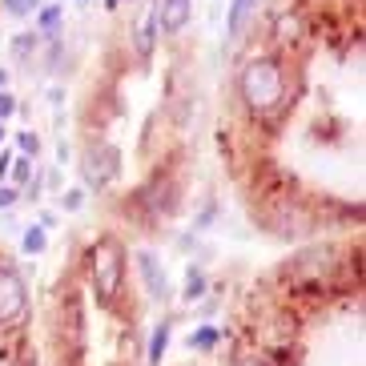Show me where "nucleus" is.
Returning a JSON list of instances; mask_svg holds the SVG:
<instances>
[{
  "label": "nucleus",
  "mask_w": 366,
  "mask_h": 366,
  "mask_svg": "<svg viewBox=\"0 0 366 366\" xmlns=\"http://www.w3.org/2000/svg\"><path fill=\"white\" fill-rule=\"evenodd\" d=\"M4 81H9V73H4V69H0V89H4Z\"/></svg>",
  "instance_id": "412c9836"
},
{
  "label": "nucleus",
  "mask_w": 366,
  "mask_h": 366,
  "mask_svg": "<svg viewBox=\"0 0 366 366\" xmlns=\"http://www.w3.org/2000/svg\"><path fill=\"white\" fill-rule=\"evenodd\" d=\"M4 9H9L12 16H29V12L36 9V0H4Z\"/></svg>",
  "instance_id": "4468645a"
},
{
  "label": "nucleus",
  "mask_w": 366,
  "mask_h": 366,
  "mask_svg": "<svg viewBox=\"0 0 366 366\" xmlns=\"http://www.w3.org/2000/svg\"><path fill=\"white\" fill-rule=\"evenodd\" d=\"M89 278L101 306H113L125 290V249L117 237H97L89 246Z\"/></svg>",
  "instance_id": "f03ea898"
},
{
  "label": "nucleus",
  "mask_w": 366,
  "mask_h": 366,
  "mask_svg": "<svg viewBox=\"0 0 366 366\" xmlns=\"http://www.w3.org/2000/svg\"><path fill=\"white\" fill-rule=\"evenodd\" d=\"M109 4H121V0H109Z\"/></svg>",
  "instance_id": "5701e85b"
},
{
  "label": "nucleus",
  "mask_w": 366,
  "mask_h": 366,
  "mask_svg": "<svg viewBox=\"0 0 366 366\" xmlns=\"http://www.w3.org/2000/svg\"><path fill=\"white\" fill-rule=\"evenodd\" d=\"M189 21H194V0H162L157 4V24L165 33H182Z\"/></svg>",
  "instance_id": "39448f33"
},
{
  "label": "nucleus",
  "mask_w": 366,
  "mask_h": 366,
  "mask_svg": "<svg viewBox=\"0 0 366 366\" xmlns=\"http://www.w3.org/2000/svg\"><path fill=\"white\" fill-rule=\"evenodd\" d=\"M12 202H16V189H0V209H9Z\"/></svg>",
  "instance_id": "a211bd4d"
},
{
  "label": "nucleus",
  "mask_w": 366,
  "mask_h": 366,
  "mask_svg": "<svg viewBox=\"0 0 366 366\" xmlns=\"http://www.w3.org/2000/svg\"><path fill=\"white\" fill-rule=\"evenodd\" d=\"M81 173H85V182L93 185V189H105V185L121 173V153L113 149V145H105V141H97V145H89L85 149Z\"/></svg>",
  "instance_id": "7ed1b4c3"
},
{
  "label": "nucleus",
  "mask_w": 366,
  "mask_h": 366,
  "mask_svg": "<svg viewBox=\"0 0 366 366\" xmlns=\"http://www.w3.org/2000/svg\"><path fill=\"white\" fill-rule=\"evenodd\" d=\"M36 145H41V141H36L33 133H21V149L24 153H36Z\"/></svg>",
  "instance_id": "f3484780"
},
{
  "label": "nucleus",
  "mask_w": 366,
  "mask_h": 366,
  "mask_svg": "<svg viewBox=\"0 0 366 366\" xmlns=\"http://www.w3.org/2000/svg\"><path fill=\"white\" fill-rule=\"evenodd\" d=\"M137 269H141V278H145V290H149L153 298H169V278H165V269L157 266V254L141 249V254H137Z\"/></svg>",
  "instance_id": "423d86ee"
},
{
  "label": "nucleus",
  "mask_w": 366,
  "mask_h": 366,
  "mask_svg": "<svg viewBox=\"0 0 366 366\" xmlns=\"http://www.w3.org/2000/svg\"><path fill=\"white\" fill-rule=\"evenodd\" d=\"M202 290H205V278L197 269H189V278H185V298H202Z\"/></svg>",
  "instance_id": "f8f14e48"
},
{
  "label": "nucleus",
  "mask_w": 366,
  "mask_h": 366,
  "mask_svg": "<svg viewBox=\"0 0 366 366\" xmlns=\"http://www.w3.org/2000/svg\"><path fill=\"white\" fill-rule=\"evenodd\" d=\"M9 162H12L9 153H0V182H4V173H9Z\"/></svg>",
  "instance_id": "aec40b11"
},
{
  "label": "nucleus",
  "mask_w": 366,
  "mask_h": 366,
  "mask_svg": "<svg viewBox=\"0 0 366 366\" xmlns=\"http://www.w3.org/2000/svg\"><path fill=\"white\" fill-rule=\"evenodd\" d=\"M229 366H269V362H266V358H262V355H237V358H234V362H229Z\"/></svg>",
  "instance_id": "2eb2a0df"
},
{
  "label": "nucleus",
  "mask_w": 366,
  "mask_h": 366,
  "mask_svg": "<svg viewBox=\"0 0 366 366\" xmlns=\"http://www.w3.org/2000/svg\"><path fill=\"white\" fill-rule=\"evenodd\" d=\"M44 246H49V237H44L41 226H29V229H24V249H29V254H44Z\"/></svg>",
  "instance_id": "9d476101"
},
{
  "label": "nucleus",
  "mask_w": 366,
  "mask_h": 366,
  "mask_svg": "<svg viewBox=\"0 0 366 366\" xmlns=\"http://www.w3.org/2000/svg\"><path fill=\"white\" fill-rule=\"evenodd\" d=\"M29 306V290H24L21 274H12V269H0V326L4 322H16Z\"/></svg>",
  "instance_id": "20e7f679"
},
{
  "label": "nucleus",
  "mask_w": 366,
  "mask_h": 366,
  "mask_svg": "<svg viewBox=\"0 0 366 366\" xmlns=\"http://www.w3.org/2000/svg\"><path fill=\"white\" fill-rule=\"evenodd\" d=\"M12 113H16V101H12L9 93H0V121H9Z\"/></svg>",
  "instance_id": "dca6fc26"
},
{
  "label": "nucleus",
  "mask_w": 366,
  "mask_h": 366,
  "mask_svg": "<svg viewBox=\"0 0 366 366\" xmlns=\"http://www.w3.org/2000/svg\"><path fill=\"white\" fill-rule=\"evenodd\" d=\"M56 24H61V9H44L41 12V33H56Z\"/></svg>",
  "instance_id": "ddd939ff"
},
{
  "label": "nucleus",
  "mask_w": 366,
  "mask_h": 366,
  "mask_svg": "<svg viewBox=\"0 0 366 366\" xmlns=\"http://www.w3.org/2000/svg\"><path fill=\"white\" fill-rule=\"evenodd\" d=\"M169 334H173L169 322H162L157 330H153V338H149V362H153V366H162L165 350H169Z\"/></svg>",
  "instance_id": "6e6552de"
},
{
  "label": "nucleus",
  "mask_w": 366,
  "mask_h": 366,
  "mask_svg": "<svg viewBox=\"0 0 366 366\" xmlns=\"http://www.w3.org/2000/svg\"><path fill=\"white\" fill-rule=\"evenodd\" d=\"M258 12V0H229V12H226V33L229 36H242L246 33L249 16Z\"/></svg>",
  "instance_id": "0eeeda50"
},
{
  "label": "nucleus",
  "mask_w": 366,
  "mask_h": 366,
  "mask_svg": "<svg viewBox=\"0 0 366 366\" xmlns=\"http://www.w3.org/2000/svg\"><path fill=\"white\" fill-rule=\"evenodd\" d=\"M16 182H29V162H16Z\"/></svg>",
  "instance_id": "6ab92c4d"
},
{
  "label": "nucleus",
  "mask_w": 366,
  "mask_h": 366,
  "mask_svg": "<svg viewBox=\"0 0 366 366\" xmlns=\"http://www.w3.org/2000/svg\"><path fill=\"white\" fill-rule=\"evenodd\" d=\"M306 266H318V249H314V254H302L294 269H306ZM330 269H334V258H330V249H326V254H322V269H318V282L330 278Z\"/></svg>",
  "instance_id": "1a4fd4ad"
},
{
  "label": "nucleus",
  "mask_w": 366,
  "mask_h": 366,
  "mask_svg": "<svg viewBox=\"0 0 366 366\" xmlns=\"http://www.w3.org/2000/svg\"><path fill=\"white\" fill-rule=\"evenodd\" d=\"M189 346H197V350H214V346H217V330H214V326H202V330L189 338Z\"/></svg>",
  "instance_id": "9b49d317"
},
{
  "label": "nucleus",
  "mask_w": 366,
  "mask_h": 366,
  "mask_svg": "<svg viewBox=\"0 0 366 366\" xmlns=\"http://www.w3.org/2000/svg\"><path fill=\"white\" fill-rule=\"evenodd\" d=\"M0 141H4V121H0Z\"/></svg>",
  "instance_id": "4be33fe9"
},
{
  "label": "nucleus",
  "mask_w": 366,
  "mask_h": 366,
  "mask_svg": "<svg viewBox=\"0 0 366 366\" xmlns=\"http://www.w3.org/2000/svg\"><path fill=\"white\" fill-rule=\"evenodd\" d=\"M237 89H242V101H246L249 113L269 117L286 105V73L274 56H254L242 76H237Z\"/></svg>",
  "instance_id": "f257e3e1"
}]
</instances>
